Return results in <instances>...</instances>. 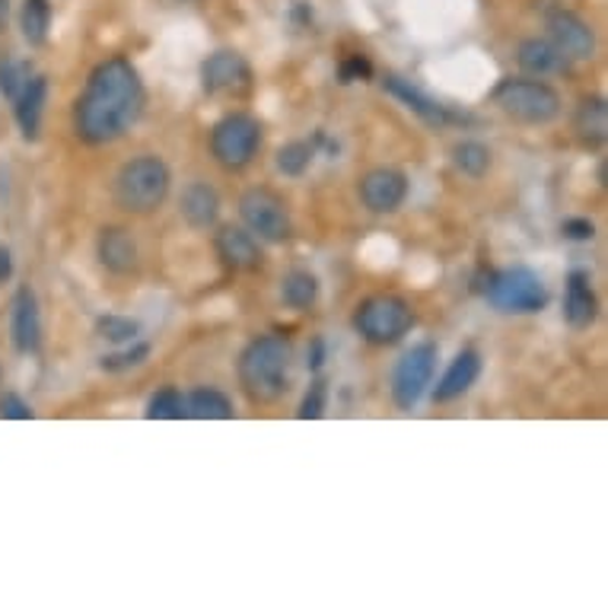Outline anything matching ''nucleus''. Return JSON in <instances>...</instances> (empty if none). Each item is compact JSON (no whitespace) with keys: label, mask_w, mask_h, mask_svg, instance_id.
<instances>
[{"label":"nucleus","mask_w":608,"mask_h":608,"mask_svg":"<svg viewBox=\"0 0 608 608\" xmlns=\"http://www.w3.org/2000/svg\"><path fill=\"white\" fill-rule=\"evenodd\" d=\"M146 106V89L128 58H106L93 67L87 87L74 102V131L84 144L102 146L124 138Z\"/></svg>","instance_id":"nucleus-1"},{"label":"nucleus","mask_w":608,"mask_h":608,"mask_svg":"<svg viewBox=\"0 0 608 608\" xmlns=\"http://www.w3.org/2000/svg\"><path fill=\"white\" fill-rule=\"evenodd\" d=\"M239 386L256 405H271L287 392L290 341L284 335H259L239 354Z\"/></svg>","instance_id":"nucleus-2"},{"label":"nucleus","mask_w":608,"mask_h":608,"mask_svg":"<svg viewBox=\"0 0 608 608\" xmlns=\"http://www.w3.org/2000/svg\"><path fill=\"white\" fill-rule=\"evenodd\" d=\"M173 188V173L170 166L156 156L144 153L128 160L116 175V204L128 214L146 217L153 210H160Z\"/></svg>","instance_id":"nucleus-3"},{"label":"nucleus","mask_w":608,"mask_h":608,"mask_svg":"<svg viewBox=\"0 0 608 608\" xmlns=\"http://www.w3.org/2000/svg\"><path fill=\"white\" fill-rule=\"evenodd\" d=\"M411 328H414V310L405 296H395V293L367 296L354 313V332L377 348L402 341Z\"/></svg>","instance_id":"nucleus-4"},{"label":"nucleus","mask_w":608,"mask_h":608,"mask_svg":"<svg viewBox=\"0 0 608 608\" xmlns=\"http://www.w3.org/2000/svg\"><path fill=\"white\" fill-rule=\"evenodd\" d=\"M493 102L503 116L522 124H549L561 116V93L545 80H525V77H503L493 87Z\"/></svg>","instance_id":"nucleus-5"},{"label":"nucleus","mask_w":608,"mask_h":608,"mask_svg":"<svg viewBox=\"0 0 608 608\" xmlns=\"http://www.w3.org/2000/svg\"><path fill=\"white\" fill-rule=\"evenodd\" d=\"M481 290L497 313H513V316L542 313L549 303V287L532 268H503L497 274H488V284Z\"/></svg>","instance_id":"nucleus-6"},{"label":"nucleus","mask_w":608,"mask_h":608,"mask_svg":"<svg viewBox=\"0 0 608 608\" xmlns=\"http://www.w3.org/2000/svg\"><path fill=\"white\" fill-rule=\"evenodd\" d=\"M261 146V121L249 112H230L224 116L214 131H210V153L214 160L230 170V173H239L246 170Z\"/></svg>","instance_id":"nucleus-7"},{"label":"nucleus","mask_w":608,"mask_h":608,"mask_svg":"<svg viewBox=\"0 0 608 608\" xmlns=\"http://www.w3.org/2000/svg\"><path fill=\"white\" fill-rule=\"evenodd\" d=\"M239 217L246 224V230L252 232L261 242H287L293 224H290V210L284 198L271 188H249L239 198Z\"/></svg>","instance_id":"nucleus-8"},{"label":"nucleus","mask_w":608,"mask_h":608,"mask_svg":"<svg viewBox=\"0 0 608 608\" xmlns=\"http://www.w3.org/2000/svg\"><path fill=\"white\" fill-rule=\"evenodd\" d=\"M436 370V345L424 341L414 345L405 357L399 360L395 373H392V399L402 411H411L424 399V392L431 389Z\"/></svg>","instance_id":"nucleus-9"},{"label":"nucleus","mask_w":608,"mask_h":608,"mask_svg":"<svg viewBox=\"0 0 608 608\" xmlns=\"http://www.w3.org/2000/svg\"><path fill=\"white\" fill-rule=\"evenodd\" d=\"M256 84V74H252V64L242 58L239 52L230 48H220L214 55H207L202 64V87L207 96H249Z\"/></svg>","instance_id":"nucleus-10"},{"label":"nucleus","mask_w":608,"mask_h":608,"mask_svg":"<svg viewBox=\"0 0 608 608\" xmlns=\"http://www.w3.org/2000/svg\"><path fill=\"white\" fill-rule=\"evenodd\" d=\"M360 202L373 214H395L408 198V175L392 166H377L360 178Z\"/></svg>","instance_id":"nucleus-11"},{"label":"nucleus","mask_w":608,"mask_h":608,"mask_svg":"<svg viewBox=\"0 0 608 608\" xmlns=\"http://www.w3.org/2000/svg\"><path fill=\"white\" fill-rule=\"evenodd\" d=\"M551 45L564 55V61H589L596 52V32L586 20L571 10H554L549 17Z\"/></svg>","instance_id":"nucleus-12"},{"label":"nucleus","mask_w":608,"mask_h":608,"mask_svg":"<svg viewBox=\"0 0 608 608\" xmlns=\"http://www.w3.org/2000/svg\"><path fill=\"white\" fill-rule=\"evenodd\" d=\"M10 335H13V348L20 354H35L42 348V316H39V300L32 287L17 290L13 303H10Z\"/></svg>","instance_id":"nucleus-13"},{"label":"nucleus","mask_w":608,"mask_h":608,"mask_svg":"<svg viewBox=\"0 0 608 608\" xmlns=\"http://www.w3.org/2000/svg\"><path fill=\"white\" fill-rule=\"evenodd\" d=\"M96 256H99V264L106 271H112L118 278L124 274H134L138 264H141V252H138V242L131 230L124 227H106L96 236Z\"/></svg>","instance_id":"nucleus-14"},{"label":"nucleus","mask_w":608,"mask_h":608,"mask_svg":"<svg viewBox=\"0 0 608 608\" xmlns=\"http://www.w3.org/2000/svg\"><path fill=\"white\" fill-rule=\"evenodd\" d=\"M382 87L389 96H395L399 102H405L408 109L414 112V116H421L427 124H436V128H446V124H456V121H465V116H456L449 106H443V102H436L431 99L427 93H421V89L414 87L411 80L405 77H395V74H389L386 80H382Z\"/></svg>","instance_id":"nucleus-15"},{"label":"nucleus","mask_w":608,"mask_h":608,"mask_svg":"<svg viewBox=\"0 0 608 608\" xmlns=\"http://www.w3.org/2000/svg\"><path fill=\"white\" fill-rule=\"evenodd\" d=\"M214 249L232 271H259L264 261L259 239L242 227H220V232L214 236Z\"/></svg>","instance_id":"nucleus-16"},{"label":"nucleus","mask_w":608,"mask_h":608,"mask_svg":"<svg viewBox=\"0 0 608 608\" xmlns=\"http://www.w3.org/2000/svg\"><path fill=\"white\" fill-rule=\"evenodd\" d=\"M478 377H481V354L471 348L459 350V354H456V360L446 367L443 379L436 382L434 399L439 402V405L456 402V399H463L465 392L478 382Z\"/></svg>","instance_id":"nucleus-17"},{"label":"nucleus","mask_w":608,"mask_h":608,"mask_svg":"<svg viewBox=\"0 0 608 608\" xmlns=\"http://www.w3.org/2000/svg\"><path fill=\"white\" fill-rule=\"evenodd\" d=\"M178 214L192 230H210L220 217V195L207 182H192L182 198H178Z\"/></svg>","instance_id":"nucleus-18"},{"label":"nucleus","mask_w":608,"mask_h":608,"mask_svg":"<svg viewBox=\"0 0 608 608\" xmlns=\"http://www.w3.org/2000/svg\"><path fill=\"white\" fill-rule=\"evenodd\" d=\"M599 316V300L586 271H571L564 290V319L571 328H589Z\"/></svg>","instance_id":"nucleus-19"},{"label":"nucleus","mask_w":608,"mask_h":608,"mask_svg":"<svg viewBox=\"0 0 608 608\" xmlns=\"http://www.w3.org/2000/svg\"><path fill=\"white\" fill-rule=\"evenodd\" d=\"M45 102H48V77L45 74H32L30 80H26V87L20 89V96L13 99V116H17V124H20L26 141L39 138Z\"/></svg>","instance_id":"nucleus-20"},{"label":"nucleus","mask_w":608,"mask_h":608,"mask_svg":"<svg viewBox=\"0 0 608 608\" xmlns=\"http://www.w3.org/2000/svg\"><path fill=\"white\" fill-rule=\"evenodd\" d=\"M517 61L525 74L532 77H549V74H557L567 67L564 55L551 45V39H525L517 48Z\"/></svg>","instance_id":"nucleus-21"},{"label":"nucleus","mask_w":608,"mask_h":608,"mask_svg":"<svg viewBox=\"0 0 608 608\" xmlns=\"http://www.w3.org/2000/svg\"><path fill=\"white\" fill-rule=\"evenodd\" d=\"M574 131L586 146H602L608 138V106L602 96L583 99L574 116Z\"/></svg>","instance_id":"nucleus-22"},{"label":"nucleus","mask_w":608,"mask_h":608,"mask_svg":"<svg viewBox=\"0 0 608 608\" xmlns=\"http://www.w3.org/2000/svg\"><path fill=\"white\" fill-rule=\"evenodd\" d=\"M185 417H198V421H230L232 402L227 392L202 386L185 399Z\"/></svg>","instance_id":"nucleus-23"},{"label":"nucleus","mask_w":608,"mask_h":608,"mask_svg":"<svg viewBox=\"0 0 608 608\" xmlns=\"http://www.w3.org/2000/svg\"><path fill=\"white\" fill-rule=\"evenodd\" d=\"M281 300L287 303L290 310H296V313L310 310L319 300V281H316V274H310L303 268H293L287 278L281 281Z\"/></svg>","instance_id":"nucleus-24"},{"label":"nucleus","mask_w":608,"mask_h":608,"mask_svg":"<svg viewBox=\"0 0 608 608\" xmlns=\"http://www.w3.org/2000/svg\"><path fill=\"white\" fill-rule=\"evenodd\" d=\"M20 30L30 45H45L48 42V30H52V0H23L20 10Z\"/></svg>","instance_id":"nucleus-25"},{"label":"nucleus","mask_w":608,"mask_h":608,"mask_svg":"<svg viewBox=\"0 0 608 608\" xmlns=\"http://www.w3.org/2000/svg\"><path fill=\"white\" fill-rule=\"evenodd\" d=\"M453 163L468 178H481L491 170V150L481 141H463V144L453 146Z\"/></svg>","instance_id":"nucleus-26"},{"label":"nucleus","mask_w":608,"mask_h":608,"mask_svg":"<svg viewBox=\"0 0 608 608\" xmlns=\"http://www.w3.org/2000/svg\"><path fill=\"white\" fill-rule=\"evenodd\" d=\"M146 417L150 421H178V417H185V395L175 386L156 389L146 402Z\"/></svg>","instance_id":"nucleus-27"},{"label":"nucleus","mask_w":608,"mask_h":608,"mask_svg":"<svg viewBox=\"0 0 608 608\" xmlns=\"http://www.w3.org/2000/svg\"><path fill=\"white\" fill-rule=\"evenodd\" d=\"M32 77V64L23 58H13V55H3L0 58V96L7 102H13L20 96V89L26 87V80Z\"/></svg>","instance_id":"nucleus-28"},{"label":"nucleus","mask_w":608,"mask_h":608,"mask_svg":"<svg viewBox=\"0 0 608 608\" xmlns=\"http://www.w3.org/2000/svg\"><path fill=\"white\" fill-rule=\"evenodd\" d=\"M316 160V144L310 141H290L278 150V170L284 175H303Z\"/></svg>","instance_id":"nucleus-29"},{"label":"nucleus","mask_w":608,"mask_h":608,"mask_svg":"<svg viewBox=\"0 0 608 608\" xmlns=\"http://www.w3.org/2000/svg\"><path fill=\"white\" fill-rule=\"evenodd\" d=\"M146 357H150V345L146 341H131L124 350H116V354H109V357H102L99 360V367L106 370V373H124V370H134V367H141Z\"/></svg>","instance_id":"nucleus-30"},{"label":"nucleus","mask_w":608,"mask_h":608,"mask_svg":"<svg viewBox=\"0 0 608 608\" xmlns=\"http://www.w3.org/2000/svg\"><path fill=\"white\" fill-rule=\"evenodd\" d=\"M141 325L134 319H124V316H102L96 322V335L106 338L109 345H131L138 338Z\"/></svg>","instance_id":"nucleus-31"},{"label":"nucleus","mask_w":608,"mask_h":608,"mask_svg":"<svg viewBox=\"0 0 608 608\" xmlns=\"http://www.w3.org/2000/svg\"><path fill=\"white\" fill-rule=\"evenodd\" d=\"M325 405H328V386H325V379H316V382L306 389V395H303L296 414H300L303 421H319L322 414H325Z\"/></svg>","instance_id":"nucleus-32"},{"label":"nucleus","mask_w":608,"mask_h":608,"mask_svg":"<svg viewBox=\"0 0 608 608\" xmlns=\"http://www.w3.org/2000/svg\"><path fill=\"white\" fill-rule=\"evenodd\" d=\"M338 77L341 84H357V80H370L373 77V64L367 55H350V58L341 61L338 67Z\"/></svg>","instance_id":"nucleus-33"},{"label":"nucleus","mask_w":608,"mask_h":608,"mask_svg":"<svg viewBox=\"0 0 608 608\" xmlns=\"http://www.w3.org/2000/svg\"><path fill=\"white\" fill-rule=\"evenodd\" d=\"M0 417H7V421H32L35 417V411L26 399H20L17 392H7L3 399H0Z\"/></svg>","instance_id":"nucleus-34"},{"label":"nucleus","mask_w":608,"mask_h":608,"mask_svg":"<svg viewBox=\"0 0 608 608\" xmlns=\"http://www.w3.org/2000/svg\"><path fill=\"white\" fill-rule=\"evenodd\" d=\"M564 236L567 239H574V242H586V239H593L596 236V227H593V220H586V217H571V220H564Z\"/></svg>","instance_id":"nucleus-35"},{"label":"nucleus","mask_w":608,"mask_h":608,"mask_svg":"<svg viewBox=\"0 0 608 608\" xmlns=\"http://www.w3.org/2000/svg\"><path fill=\"white\" fill-rule=\"evenodd\" d=\"M322 363H325V338H313V348L306 354V367H310L313 373H319Z\"/></svg>","instance_id":"nucleus-36"},{"label":"nucleus","mask_w":608,"mask_h":608,"mask_svg":"<svg viewBox=\"0 0 608 608\" xmlns=\"http://www.w3.org/2000/svg\"><path fill=\"white\" fill-rule=\"evenodd\" d=\"M13 278V256L7 246H0V284H7Z\"/></svg>","instance_id":"nucleus-37"},{"label":"nucleus","mask_w":608,"mask_h":608,"mask_svg":"<svg viewBox=\"0 0 608 608\" xmlns=\"http://www.w3.org/2000/svg\"><path fill=\"white\" fill-rule=\"evenodd\" d=\"M7 20H10V0H0V32L7 30Z\"/></svg>","instance_id":"nucleus-38"}]
</instances>
